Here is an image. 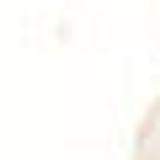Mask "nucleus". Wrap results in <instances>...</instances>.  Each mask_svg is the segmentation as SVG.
Returning <instances> with one entry per match:
<instances>
[]
</instances>
